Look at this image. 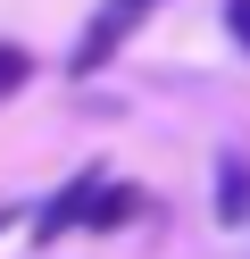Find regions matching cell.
<instances>
[{"label":"cell","mask_w":250,"mask_h":259,"mask_svg":"<svg viewBox=\"0 0 250 259\" xmlns=\"http://www.w3.org/2000/svg\"><path fill=\"white\" fill-rule=\"evenodd\" d=\"M100 184H109L100 167L67 176V184L50 192V209H33V242H59V234H75V226H92V201H100Z\"/></svg>","instance_id":"7a4b0ae2"},{"label":"cell","mask_w":250,"mask_h":259,"mask_svg":"<svg viewBox=\"0 0 250 259\" xmlns=\"http://www.w3.org/2000/svg\"><path fill=\"white\" fill-rule=\"evenodd\" d=\"M9 226H17V209H0V234H9Z\"/></svg>","instance_id":"52a82bcc"},{"label":"cell","mask_w":250,"mask_h":259,"mask_svg":"<svg viewBox=\"0 0 250 259\" xmlns=\"http://www.w3.org/2000/svg\"><path fill=\"white\" fill-rule=\"evenodd\" d=\"M133 209H142V192H133V184H100V201H92V234H109V226H125Z\"/></svg>","instance_id":"277c9868"},{"label":"cell","mask_w":250,"mask_h":259,"mask_svg":"<svg viewBox=\"0 0 250 259\" xmlns=\"http://www.w3.org/2000/svg\"><path fill=\"white\" fill-rule=\"evenodd\" d=\"M33 84V51H17V42H0V92Z\"/></svg>","instance_id":"5b68a950"},{"label":"cell","mask_w":250,"mask_h":259,"mask_svg":"<svg viewBox=\"0 0 250 259\" xmlns=\"http://www.w3.org/2000/svg\"><path fill=\"white\" fill-rule=\"evenodd\" d=\"M225 34L242 42V59H250V0H225Z\"/></svg>","instance_id":"8992f818"},{"label":"cell","mask_w":250,"mask_h":259,"mask_svg":"<svg viewBox=\"0 0 250 259\" xmlns=\"http://www.w3.org/2000/svg\"><path fill=\"white\" fill-rule=\"evenodd\" d=\"M250 218V159H217V226H242Z\"/></svg>","instance_id":"3957f363"},{"label":"cell","mask_w":250,"mask_h":259,"mask_svg":"<svg viewBox=\"0 0 250 259\" xmlns=\"http://www.w3.org/2000/svg\"><path fill=\"white\" fill-rule=\"evenodd\" d=\"M159 9H167V0H100L92 25H83V42H75V59H67V75H100V67H109V59L125 51L150 17H159Z\"/></svg>","instance_id":"6da1fadb"}]
</instances>
